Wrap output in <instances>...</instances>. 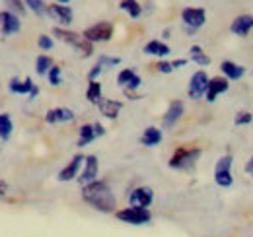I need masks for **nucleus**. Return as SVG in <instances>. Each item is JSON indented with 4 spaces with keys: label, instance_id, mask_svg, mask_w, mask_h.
Instances as JSON below:
<instances>
[{
    "label": "nucleus",
    "instance_id": "12",
    "mask_svg": "<svg viewBox=\"0 0 253 237\" xmlns=\"http://www.w3.org/2000/svg\"><path fill=\"white\" fill-rule=\"evenodd\" d=\"M84 159H86V156L76 154V156L64 165L63 169L59 171V181H61V183H68V181H72V179H78V173H80V169H82V165H84Z\"/></svg>",
    "mask_w": 253,
    "mask_h": 237
},
{
    "label": "nucleus",
    "instance_id": "29",
    "mask_svg": "<svg viewBox=\"0 0 253 237\" xmlns=\"http://www.w3.org/2000/svg\"><path fill=\"white\" fill-rule=\"evenodd\" d=\"M47 80L51 86H61L63 84V68L59 64H55L49 72H47Z\"/></svg>",
    "mask_w": 253,
    "mask_h": 237
},
{
    "label": "nucleus",
    "instance_id": "43",
    "mask_svg": "<svg viewBox=\"0 0 253 237\" xmlns=\"http://www.w3.org/2000/svg\"><path fill=\"white\" fill-rule=\"evenodd\" d=\"M6 191H8V185H6L4 181H0V197H4V195H6Z\"/></svg>",
    "mask_w": 253,
    "mask_h": 237
},
{
    "label": "nucleus",
    "instance_id": "31",
    "mask_svg": "<svg viewBox=\"0 0 253 237\" xmlns=\"http://www.w3.org/2000/svg\"><path fill=\"white\" fill-rule=\"evenodd\" d=\"M26 2V6L35 12L37 16H43V14H47V4L43 2V0H24Z\"/></svg>",
    "mask_w": 253,
    "mask_h": 237
},
{
    "label": "nucleus",
    "instance_id": "4",
    "mask_svg": "<svg viewBox=\"0 0 253 237\" xmlns=\"http://www.w3.org/2000/svg\"><path fill=\"white\" fill-rule=\"evenodd\" d=\"M115 218L128 226H146L152 220V212L148 208L140 206H126L115 212Z\"/></svg>",
    "mask_w": 253,
    "mask_h": 237
},
{
    "label": "nucleus",
    "instance_id": "33",
    "mask_svg": "<svg viewBox=\"0 0 253 237\" xmlns=\"http://www.w3.org/2000/svg\"><path fill=\"white\" fill-rule=\"evenodd\" d=\"M53 45H55V41H53L51 35H39V37H37V47H39L41 51H51Z\"/></svg>",
    "mask_w": 253,
    "mask_h": 237
},
{
    "label": "nucleus",
    "instance_id": "16",
    "mask_svg": "<svg viewBox=\"0 0 253 237\" xmlns=\"http://www.w3.org/2000/svg\"><path fill=\"white\" fill-rule=\"evenodd\" d=\"M97 109H99V113H101L105 118L115 120V118L119 117L121 109H123V103H121V101H117V99L101 97V99H99V103H97Z\"/></svg>",
    "mask_w": 253,
    "mask_h": 237
},
{
    "label": "nucleus",
    "instance_id": "17",
    "mask_svg": "<svg viewBox=\"0 0 253 237\" xmlns=\"http://www.w3.org/2000/svg\"><path fill=\"white\" fill-rule=\"evenodd\" d=\"M74 111L68 109V107H55V109H49L45 113V122L49 124H61V122H70L74 120Z\"/></svg>",
    "mask_w": 253,
    "mask_h": 237
},
{
    "label": "nucleus",
    "instance_id": "8",
    "mask_svg": "<svg viewBox=\"0 0 253 237\" xmlns=\"http://www.w3.org/2000/svg\"><path fill=\"white\" fill-rule=\"evenodd\" d=\"M209 74L205 70H197L189 80V88H187V95L191 99H201L205 93H207V88H209Z\"/></svg>",
    "mask_w": 253,
    "mask_h": 237
},
{
    "label": "nucleus",
    "instance_id": "30",
    "mask_svg": "<svg viewBox=\"0 0 253 237\" xmlns=\"http://www.w3.org/2000/svg\"><path fill=\"white\" fill-rule=\"evenodd\" d=\"M134 76H136V72H134L132 68H123V70L117 74V84H119L121 88H126V84H128Z\"/></svg>",
    "mask_w": 253,
    "mask_h": 237
},
{
    "label": "nucleus",
    "instance_id": "41",
    "mask_svg": "<svg viewBox=\"0 0 253 237\" xmlns=\"http://www.w3.org/2000/svg\"><path fill=\"white\" fill-rule=\"evenodd\" d=\"M246 173H248V175H253V156L250 158V161L246 163Z\"/></svg>",
    "mask_w": 253,
    "mask_h": 237
},
{
    "label": "nucleus",
    "instance_id": "38",
    "mask_svg": "<svg viewBox=\"0 0 253 237\" xmlns=\"http://www.w3.org/2000/svg\"><path fill=\"white\" fill-rule=\"evenodd\" d=\"M103 70H105V68H103L99 62H95L94 66H92V70L88 72V80H97V78H99V74H101Z\"/></svg>",
    "mask_w": 253,
    "mask_h": 237
},
{
    "label": "nucleus",
    "instance_id": "42",
    "mask_svg": "<svg viewBox=\"0 0 253 237\" xmlns=\"http://www.w3.org/2000/svg\"><path fill=\"white\" fill-rule=\"evenodd\" d=\"M37 95H39V86H37V84H35V88L32 89V93H30V95H28V97H30V101H32V99H35V97H37Z\"/></svg>",
    "mask_w": 253,
    "mask_h": 237
},
{
    "label": "nucleus",
    "instance_id": "21",
    "mask_svg": "<svg viewBox=\"0 0 253 237\" xmlns=\"http://www.w3.org/2000/svg\"><path fill=\"white\" fill-rule=\"evenodd\" d=\"M144 55H152V57H160V59H164V57H168L169 53H171V49H169V45L168 43H164V41H160V39H152V41H148L146 45H144Z\"/></svg>",
    "mask_w": 253,
    "mask_h": 237
},
{
    "label": "nucleus",
    "instance_id": "19",
    "mask_svg": "<svg viewBox=\"0 0 253 237\" xmlns=\"http://www.w3.org/2000/svg\"><path fill=\"white\" fill-rule=\"evenodd\" d=\"M220 72L224 74L226 80H242L244 74H246V68L234 60H222L220 64Z\"/></svg>",
    "mask_w": 253,
    "mask_h": 237
},
{
    "label": "nucleus",
    "instance_id": "40",
    "mask_svg": "<svg viewBox=\"0 0 253 237\" xmlns=\"http://www.w3.org/2000/svg\"><path fill=\"white\" fill-rule=\"evenodd\" d=\"M189 60L187 59H175V60H171V66H173V70H177V68H181V66H185Z\"/></svg>",
    "mask_w": 253,
    "mask_h": 237
},
{
    "label": "nucleus",
    "instance_id": "2",
    "mask_svg": "<svg viewBox=\"0 0 253 237\" xmlns=\"http://www.w3.org/2000/svg\"><path fill=\"white\" fill-rule=\"evenodd\" d=\"M53 35H55L57 39H61L63 43L72 45L82 57H90V55L94 53V43H90L82 33L64 30V28H55V30H53Z\"/></svg>",
    "mask_w": 253,
    "mask_h": 237
},
{
    "label": "nucleus",
    "instance_id": "14",
    "mask_svg": "<svg viewBox=\"0 0 253 237\" xmlns=\"http://www.w3.org/2000/svg\"><path fill=\"white\" fill-rule=\"evenodd\" d=\"M47 16L53 18L61 26H70L72 24V18H74L72 8L70 6H64V4H51V6H47Z\"/></svg>",
    "mask_w": 253,
    "mask_h": 237
},
{
    "label": "nucleus",
    "instance_id": "22",
    "mask_svg": "<svg viewBox=\"0 0 253 237\" xmlns=\"http://www.w3.org/2000/svg\"><path fill=\"white\" fill-rule=\"evenodd\" d=\"M162 138H164V134L158 126H148V128H144V132L140 136V144L146 148H154L162 142Z\"/></svg>",
    "mask_w": 253,
    "mask_h": 237
},
{
    "label": "nucleus",
    "instance_id": "28",
    "mask_svg": "<svg viewBox=\"0 0 253 237\" xmlns=\"http://www.w3.org/2000/svg\"><path fill=\"white\" fill-rule=\"evenodd\" d=\"M53 66H55V62H53V59H51L49 55H39V57L35 59V72H37L39 76H47V72H49Z\"/></svg>",
    "mask_w": 253,
    "mask_h": 237
},
{
    "label": "nucleus",
    "instance_id": "27",
    "mask_svg": "<svg viewBox=\"0 0 253 237\" xmlns=\"http://www.w3.org/2000/svg\"><path fill=\"white\" fill-rule=\"evenodd\" d=\"M12 132H14V122H12L10 115L8 113H0V140L2 142L10 140Z\"/></svg>",
    "mask_w": 253,
    "mask_h": 237
},
{
    "label": "nucleus",
    "instance_id": "9",
    "mask_svg": "<svg viewBox=\"0 0 253 237\" xmlns=\"http://www.w3.org/2000/svg\"><path fill=\"white\" fill-rule=\"evenodd\" d=\"M154 202V191L150 187H136L128 195V206L148 208Z\"/></svg>",
    "mask_w": 253,
    "mask_h": 237
},
{
    "label": "nucleus",
    "instance_id": "6",
    "mask_svg": "<svg viewBox=\"0 0 253 237\" xmlns=\"http://www.w3.org/2000/svg\"><path fill=\"white\" fill-rule=\"evenodd\" d=\"M113 24L111 22H97L94 26H90L88 30H84V37L90 41V43H105V41H111L113 37Z\"/></svg>",
    "mask_w": 253,
    "mask_h": 237
},
{
    "label": "nucleus",
    "instance_id": "36",
    "mask_svg": "<svg viewBox=\"0 0 253 237\" xmlns=\"http://www.w3.org/2000/svg\"><path fill=\"white\" fill-rule=\"evenodd\" d=\"M156 70H158L160 74H171L173 72V66H171V62L169 60H158L156 62Z\"/></svg>",
    "mask_w": 253,
    "mask_h": 237
},
{
    "label": "nucleus",
    "instance_id": "18",
    "mask_svg": "<svg viewBox=\"0 0 253 237\" xmlns=\"http://www.w3.org/2000/svg\"><path fill=\"white\" fill-rule=\"evenodd\" d=\"M252 30H253L252 14H242V16H238V18L232 22V26H230V31L236 33V35H240V37H246Z\"/></svg>",
    "mask_w": 253,
    "mask_h": 237
},
{
    "label": "nucleus",
    "instance_id": "32",
    "mask_svg": "<svg viewBox=\"0 0 253 237\" xmlns=\"http://www.w3.org/2000/svg\"><path fill=\"white\" fill-rule=\"evenodd\" d=\"M4 4L8 6L6 10H10L14 14H26V8H28L24 0H4Z\"/></svg>",
    "mask_w": 253,
    "mask_h": 237
},
{
    "label": "nucleus",
    "instance_id": "7",
    "mask_svg": "<svg viewBox=\"0 0 253 237\" xmlns=\"http://www.w3.org/2000/svg\"><path fill=\"white\" fill-rule=\"evenodd\" d=\"M181 20L187 33H195L197 30H201L207 22V12L203 8H185L181 12Z\"/></svg>",
    "mask_w": 253,
    "mask_h": 237
},
{
    "label": "nucleus",
    "instance_id": "25",
    "mask_svg": "<svg viewBox=\"0 0 253 237\" xmlns=\"http://www.w3.org/2000/svg\"><path fill=\"white\" fill-rule=\"evenodd\" d=\"M101 97H103V88H101V84H99L97 80H90V82H88V88H86V99H88L90 103L97 105Z\"/></svg>",
    "mask_w": 253,
    "mask_h": 237
},
{
    "label": "nucleus",
    "instance_id": "5",
    "mask_svg": "<svg viewBox=\"0 0 253 237\" xmlns=\"http://www.w3.org/2000/svg\"><path fill=\"white\" fill-rule=\"evenodd\" d=\"M232 163H234V158L228 154V156H222L220 159L216 161V165H214V183L222 189H228V187L234 185Z\"/></svg>",
    "mask_w": 253,
    "mask_h": 237
},
{
    "label": "nucleus",
    "instance_id": "39",
    "mask_svg": "<svg viewBox=\"0 0 253 237\" xmlns=\"http://www.w3.org/2000/svg\"><path fill=\"white\" fill-rule=\"evenodd\" d=\"M94 130H95V136H97V138H99V136H105V128H103L101 122H94Z\"/></svg>",
    "mask_w": 253,
    "mask_h": 237
},
{
    "label": "nucleus",
    "instance_id": "13",
    "mask_svg": "<svg viewBox=\"0 0 253 237\" xmlns=\"http://www.w3.org/2000/svg\"><path fill=\"white\" fill-rule=\"evenodd\" d=\"M22 30V22H20V16L10 12V10H2L0 12V31L2 35H14Z\"/></svg>",
    "mask_w": 253,
    "mask_h": 237
},
{
    "label": "nucleus",
    "instance_id": "20",
    "mask_svg": "<svg viewBox=\"0 0 253 237\" xmlns=\"http://www.w3.org/2000/svg\"><path fill=\"white\" fill-rule=\"evenodd\" d=\"M35 88V84H33V80L28 76V78H12L10 82H8V89H10V93H16V95H30L32 93V89Z\"/></svg>",
    "mask_w": 253,
    "mask_h": 237
},
{
    "label": "nucleus",
    "instance_id": "1",
    "mask_svg": "<svg viewBox=\"0 0 253 237\" xmlns=\"http://www.w3.org/2000/svg\"><path fill=\"white\" fill-rule=\"evenodd\" d=\"M82 200L86 204L97 210V212H103V214H113L117 212V197L111 189V185L107 181H92L88 185L82 187Z\"/></svg>",
    "mask_w": 253,
    "mask_h": 237
},
{
    "label": "nucleus",
    "instance_id": "37",
    "mask_svg": "<svg viewBox=\"0 0 253 237\" xmlns=\"http://www.w3.org/2000/svg\"><path fill=\"white\" fill-rule=\"evenodd\" d=\"M140 84H142V78L136 74V76L126 84V88H123V89H125V91H132V93H136V89L140 88Z\"/></svg>",
    "mask_w": 253,
    "mask_h": 237
},
{
    "label": "nucleus",
    "instance_id": "34",
    "mask_svg": "<svg viewBox=\"0 0 253 237\" xmlns=\"http://www.w3.org/2000/svg\"><path fill=\"white\" fill-rule=\"evenodd\" d=\"M252 120H253L252 113H248V111H240V113H236V117H234V124H236V126H244V124H250Z\"/></svg>",
    "mask_w": 253,
    "mask_h": 237
},
{
    "label": "nucleus",
    "instance_id": "26",
    "mask_svg": "<svg viewBox=\"0 0 253 237\" xmlns=\"http://www.w3.org/2000/svg\"><path fill=\"white\" fill-rule=\"evenodd\" d=\"M119 8H121L123 12H126L132 20H136V18L142 16V6H140L138 0H121V2H119Z\"/></svg>",
    "mask_w": 253,
    "mask_h": 237
},
{
    "label": "nucleus",
    "instance_id": "11",
    "mask_svg": "<svg viewBox=\"0 0 253 237\" xmlns=\"http://www.w3.org/2000/svg\"><path fill=\"white\" fill-rule=\"evenodd\" d=\"M97 173H99V161H97V156L94 154H90V156H86V159H84V165H82V171H80V185L84 187V185H88V183H92V181H97Z\"/></svg>",
    "mask_w": 253,
    "mask_h": 237
},
{
    "label": "nucleus",
    "instance_id": "10",
    "mask_svg": "<svg viewBox=\"0 0 253 237\" xmlns=\"http://www.w3.org/2000/svg\"><path fill=\"white\" fill-rule=\"evenodd\" d=\"M183 113H185V103L181 99H173L168 105V109H166V113L162 117V126L164 128H171L179 118L183 117Z\"/></svg>",
    "mask_w": 253,
    "mask_h": 237
},
{
    "label": "nucleus",
    "instance_id": "24",
    "mask_svg": "<svg viewBox=\"0 0 253 237\" xmlns=\"http://www.w3.org/2000/svg\"><path fill=\"white\" fill-rule=\"evenodd\" d=\"M189 60H193L199 66H209L211 64V57L205 53V49L201 45H193L189 49Z\"/></svg>",
    "mask_w": 253,
    "mask_h": 237
},
{
    "label": "nucleus",
    "instance_id": "44",
    "mask_svg": "<svg viewBox=\"0 0 253 237\" xmlns=\"http://www.w3.org/2000/svg\"><path fill=\"white\" fill-rule=\"evenodd\" d=\"M70 0H57V4H68Z\"/></svg>",
    "mask_w": 253,
    "mask_h": 237
},
{
    "label": "nucleus",
    "instance_id": "3",
    "mask_svg": "<svg viewBox=\"0 0 253 237\" xmlns=\"http://www.w3.org/2000/svg\"><path fill=\"white\" fill-rule=\"evenodd\" d=\"M201 154H203V150L197 148V146L195 148H177L173 152V156L169 158L168 165L171 169H175V171H187L191 167H195V163L199 161Z\"/></svg>",
    "mask_w": 253,
    "mask_h": 237
},
{
    "label": "nucleus",
    "instance_id": "35",
    "mask_svg": "<svg viewBox=\"0 0 253 237\" xmlns=\"http://www.w3.org/2000/svg\"><path fill=\"white\" fill-rule=\"evenodd\" d=\"M97 62L103 66V68H111V66H117V64H121V59L119 57H109V55H101Z\"/></svg>",
    "mask_w": 253,
    "mask_h": 237
},
{
    "label": "nucleus",
    "instance_id": "23",
    "mask_svg": "<svg viewBox=\"0 0 253 237\" xmlns=\"http://www.w3.org/2000/svg\"><path fill=\"white\" fill-rule=\"evenodd\" d=\"M95 138V130H94V124H82L80 128H78V142H76V146L78 148H84V146H88V144H92Z\"/></svg>",
    "mask_w": 253,
    "mask_h": 237
},
{
    "label": "nucleus",
    "instance_id": "15",
    "mask_svg": "<svg viewBox=\"0 0 253 237\" xmlns=\"http://www.w3.org/2000/svg\"><path fill=\"white\" fill-rule=\"evenodd\" d=\"M228 82H230V80H226L224 76H214V78H211L209 88H207V93H205L207 101L212 103V101H216L218 95L226 93V91L230 89V84H228Z\"/></svg>",
    "mask_w": 253,
    "mask_h": 237
}]
</instances>
